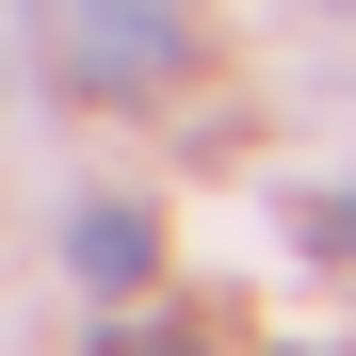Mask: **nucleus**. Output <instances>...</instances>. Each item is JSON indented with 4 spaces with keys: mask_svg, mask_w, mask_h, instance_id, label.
Instances as JSON below:
<instances>
[{
    "mask_svg": "<svg viewBox=\"0 0 356 356\" xmlns=\"http://www.w3.org/2000/svg\"><path fill=\"white\" fill-rule=\"evenodd\" d=\"M308 243H324V259H356V195H324V211H308Z\"/></svg>",
    "mask_w": 356,
    "mask_h": 356,
    "instance_id": "obj_3",
    "label": "nucleus"
},
{
    "mask_svg": "<svg viewBox=\"0 0 356 356\" xmlns=\"http://www.w3.org/2000/svg\"><path fill=\"white\" fill-rule=\"evenodd\" d=\"M65 259H81V291H146V259H162V227H146L130 195H81V227H65Z\"/></svg>",
    "mask_w": 356,
    "mask_h": 356,
    "instance_id": "obj_2",
    "label": "nucleus"
},
{
    "mask_svg": "<svg viewBox=\"0 0 356 356\" xmlns=\"http://www.w3.org/2000/svg\"><path fill=\"white\" fill-rule=\"evenodd\" d=\"M113 356H195V340H178V324H113Z\"/></svg>",
    "mask_w": 356,
    "mask_h": 356,
    "instance_id": "obj_4",
    "label": "nucleus"
},
{
    "mask_svg": "<svg viewBox=\"0 0 356 356\" xmlns=\"http://www.w3.org/2000/svg\"><path fill=\"white\" fill-rule=\"evenodd\" d=\"M178 65H195V17H178V0H49V81H65V97L130 113Z\"/></svg>",
    "mask_w": 356,
    "mask_h": 356,
    "instance_id": "obj_1",
    "label": "nucleus"
},
{
    "mask_svg": "<svg viewBox=\"0 0 356 356\" xmlns=\"http://www.w3.org/2000/svg\"><path fill=\"white\" fill-rule=\"evenodd\" d=\"M340 17H356V0H340Z\"/></svg>",
    "mask_w": 356,
    "mask_h": 356,
    "instance_id": "obj_5",
    "label": "nucleus"
}]
</instances>
